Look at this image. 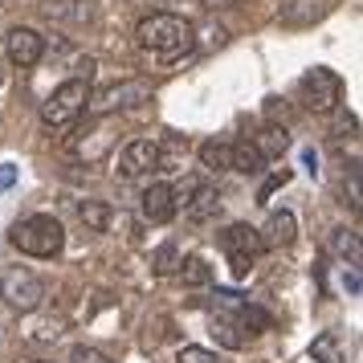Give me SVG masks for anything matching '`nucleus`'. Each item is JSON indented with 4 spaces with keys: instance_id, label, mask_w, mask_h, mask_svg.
I'll return each instance as SVG.
<instances>
[{
    "instance_id": "obj_3",
    "label": "nucleus",
    "mask_w": 363,
    "mask_h": 363,
    "mask_svg": "<svg viewBox=\"0 0 363 363\" xmlns=\"http://www.w3.org/2000/svg\"><path fill=\"white\" fill-rule=\"evenodd\" d=\"M298 94H302V106H306L311 115H330V111L343 106V78L327 66H314V69L302 74Z\"/></svg>"
},
{
    "instance_id": "obj_17",
    "label": "nucleus",
    "mask_w": 363,
    "mask_h": 363,
    "mask_svg": "<svg viewBox=\"0 0 363 363\" xmlns=\"http://www.w3.org/2000/svg\"><path fill=\"white\" fill-rule=\"evenodd\" d=\"M78 216H82V225L90 233L111 229V204H106V200H82V204H78Z\"/></svg>"
},
{
    "instance_id": "obj_14",
    "label": "nucleus",
    "mask_w": 363,
    "mask_h": 363,
    "mask_svg": "<svg viewBox=\"0 0 363 363\" xmlns=\"http://www.w3.org/2000/svg\"><path fill=\"white\" fill-rule=\"evenodd\" d=\"M330 253H339L347 265H359L363 262L359 233H355V229H335V233H330Z\"/></svg>"
},
{
    "instance_id": "obj_6",
    "label": "nucleus",
    "mask_w": 363,
    "mask_h": 363,
    "mask_svg": "<svg viewBox=\"0 0 363 363\" xmlns=\"http://www.w3.org/2000/svg\"><path fill=\"white\" fill-rule=\"evenodd\" d=\"M143 102H151V86L131 78V82H118V86H111V90L94 94L86 106H90L94 115H111V111H131V106H143Z\"/></svg>"
},
{
    "instance_id": "obj_7",
    "label": "nucleus",
    "mask_w": 363,
    "mask_h": 363,
    "mask_svg": "<svg viewBox=\"0 0 363 363\" xmlns=\"http://www.w3.org/2000/svg\"><path fill=\"white\" fill-rule=\"evenodd\" d=\"M4 53L17 69H33L41 62V53H45V37L29 29V25H17V29L4 33Z\"/></svg>"
},
{
    "instance_id": "obj_26",
    "label": "nucleus",
    "mask_w": 363,
    "mask_h": 363,
    "mask_svg": "<svg viewBox=\"0 0 363 363\" xmlns=\"http://www.w3.org/2000/svg\"><path fill=\"white\" fill-rule=\"evenodd\" d=\"M13 180H17V172H13V167L4 164V167H0V188H9Z\"/></svg>"
},
{
    "instance_id": "obj_18",
    "label": "nucleus",
    "mask_w": 363,
    "mask_h": 363,
    "mask_svg": "<svg viewBox=\"0 0 363 363\" xmlns=\"http://www.w3.org/2000/svg\"><path fill=\"white\" fill-rule=\"evenodd\" d=\"M184 160H188V139L184 135H172L167 143H160V172H180Z\"/></svg>"
},
{
    "instance_id": "obj_21",
    "label": "nucleus",
    "mask_w": 363,
    "mask_h": 363,
    "mask_svg": "<svg viewBox=\"0 0 363 363\" xmlns=\"http://www.w3.org/2000/svg\"><path fill=\"white\" fill-rule=\"evenodd\" d=\"M151 265H155V274H176V269H180V249L176 245H160L155 249V257H151Z\"/></svg>"
},
{
    "instance_id": "obj_25",
    "label": "nucleus",
    "mask_w": 363,
    "mask_h": 363,
    "mask_svg": "<svg viewBox=\"0 0 363 363\" xmlns=\"http://www.w3.org/2000/svg\"><path fill=\"white\" fill-rule=\"evenodd\" d=\"M176 363H220V359H216L213 351H204V347H180Z\"/></svg>"
},
{
    "instance_id": "obj_16",
    "label": "nucleus",
    "mask_w": 363,
    "mask_h": 363,
    "mask_svg": "<svg viewBox=\"0 0 363 363\" xmlns=\"http://www.w3.org/2000/svg\"><path fill=\"white\" fill-rule=\"evenodd\" d=\"M233 172L257 176V172H265V155L253 147V143H233Z\"/></svg>"
},
{
    "instance_id": "obj_12",
    "label": "nucleus",
    "mask_w": 363,
    "mask_h": 363,
    "mask_svg": "<svg viewBox=\"0 0 363 363\" xmlns=\"http://www.w3.org/2000/svg\"><path fill=\"white\" fill-rule=\"evenodd\" d=\"M220 213V192H216L213 184H196L188 200H184V216L192 220V225H204V220H213Z\"/></svg>"
},
{
    "instance_id": "obj_19",
    "label": "nucleus",
    "mask_w": 363,
    "mask_h": 363,
    "mask_svg": "<svg viewBox=\"0 0 363 363\" xmlns=\"http://www.w3.org/2000/svg\"><path fill=\"white\" fill-rule=\"evenodd\" d=\"M176 274H180V281H184V286H192V290H200V286H208V281H213V269H208L204 257H184Z\"/></svg>"
},
{
    "instance_id": "obj_22",
    "label": "nucleus",
    "mask_w": 363,
    "mask_h": 363,
    "mask_svg": "<svg viewBox=\"0 0 363 363\" xmlns=\"http://www.w3.org/2000/svg\"><path fill=\"white\" fill-rule=\"evenodd\" d=\"M213 339H220L225 347H241L245 343V335H237V323H229V318H216L213 323Z\"/></svg>"
},
{
    "instance_id": "obj_23",
    "label": "nucleus",
    "mask_w": 363,
    "mask_h": 363,
    "mask_svg": "<svg viewBox=\"0 0 363 363\" xmlns=\"http://www.w3.org/2000/svg\"><path fill=\"white\" fill-rule=\"evenodd\" d=\"M69 363H115L106 351H99V347H90V343H78L74 351H69Z\"/></svg>"
},
{
    "instance_id": "obj_24",
    "label": "nucleus",
    "mask_w": 363,
    "mask_h": 363,
    "mask_svg": "<svg viewBox=\"0 0 363 363\" xmlns=\"http://www.w3.org/2000/svg\"><path fill=\"white\" fill-rule=\"evenodd\" d=\"M330 115H335V139H355V131H359V118L347 115L343 106H339V111H330Z\"/></svg>"
},
{
    "instance_id": "obj_4",
    "label": "nucleus",
    "mask_w": 363,
    "mask_h": 363,
    "mask_svg": "<svg viewBox=\"0 0 363 363\" xmlns=\"http://www.w3.org/2000/svg\"><path fill=\"white\" fill-rule=\"evenodd\" d=\"M0 298L21 314H33L45 306V281L37 278L29 265H9L0 274Z\"/></svg>"
},
{
    "instance_id": "obj_15",
    "label": "nucleus",
    "mask_w": 363,
    "mask_h": 363,
    "mask_svg": "<svg viewBox=\"0 0 363 363\" xmlns=\"http://www.w3.org/2000/svg\"><path fill=\"white\" fill-rule=\"evenodd\" d=\"M253 147L262 151L265 160H278L281 151H290V131L286 127H262V135L253 139Z\"/></svg>"
},
{
    "instance_id": "obj_28",
    "label": "nucleus",
    "mask_w": 363,
    "mask_h": 363,
    "mask_svg": "<svg viewBox=\"0 0 363 363\" xmlns=\"http://www.w3.org/2000/svg\"><path fill=\"white\" fill-rule=\"evenodd\" d=\"M0 86H4V66H0Z\"/></svg>"
},
{
    "instance_id": "obj_13",
    "label": "nucleus",
    "mask_w": 363,
    "mask_h": 363,
    "mask_svg": "<svg viewBox=\"0 0 363 363\" xmlns=\"http://www.w3.org/2000/svg\"><path fill=\"white\" fill-rule=\"evenodd\" d=\"M200 164L208 172H233V143H225V139L200 143Z\"/></svg>"
},
{
    "instance_id": "obj_20",
    "label": "nucleus",
    "mask_w": 363,
    "mask_h": 363,
    "mask_svg": "<svg viewBox=\"0 0 363 363\" xmlns=\"http://www.w3.org/2000/svg\"><path fill=\"white\" fill-rule=\"evenodd\" d=\"M311 359H318V363H343V347H339V335H318L314 339V347H311Z\"/></svg>"
},
{
    "instance_id": "obj_10",
    "label": "nucleus",
    "mask_w": 363,
    "mask_h": 363,
    "mask_svg": "<svg viewBox=\"0 0 363 363\" xmlns=\"http://www.w3.org/2000/svg\"><path fill=\"white\" fill-rule=\"evenodd\" d=\"M220 245H225V253H229V257H249V262H257V257L265 253L257 229H253V225H245V220H237V225H229V229L220 233Z\"/></svg>"
},
{
    "instance_id": "obj_5",
    "label": "nucleus",
    "mask_w": 363,
    "mask_h": 363,
    "mask_svg": "<svg viewBox=\"0 0 363 363\" xmlns=\"http://www.w3.org/2000/svg\"><path fill=\"white\" fill-rule=\"evenodd\" d=\"M86 102H90L86 78H69V82H62L50 99L41 102V123H45V127H69V123L86 111Z\"/></svg>"
},
{
    "instance_id": "obj_27",
    "label": "nucleus",
    "mask_w": 363,
    "mask_h": 363,
    "mask_svg": "<svg viewBox=\"0 0 363 363\" xmlns=\"http://www.w3.org/2000/svg\"><path fill=\"white\" fill-rule=\"evenodd\" d=\"M208 9H233V4H245V0H204Z\"/></svg>"
},
{
    "instance_id": "obj_29",
    "label": "nucleus",
    "mask_w": 363,
    "mask_h": 363,
    "mask_svg": "<svg viewBox=\"0 0 363 363\" xmlns=\"http://www.w3.org/2000/svg\"><path fill=\"white\" fill-rule=\"evenodd\" d=\"M33 363H50V359H33Z\"/></svg>"
},
{
    "instance_id": "obj_9",
    "label": "nucleus",
    "mask_w": 363,
    "mask_h": 363,
    "mask_svg": "<svg viewBox=\"0 0 363 363\" xmlns=\"http://www.w3.org/2000/svg\"><path fill=\"white\" fill-rule=\"evenodd\" d=\"M139 213H143V220H151V225H167L172 216L180 213L176 188H172V184H147L143 196H139Z\"/></svg>"
},
{
    "instance_id": "obj_2",
    "label": "nucleus",
    "mask_w": 363,
    "mask_h": 363,
    "mask_svg": "<svg viewBox=\"0 0 363 363\" xmlns=\"http://www.w3.org/2000/svg\"><path fill=\"white\" fill-rule=\"evenodd\" d=\"M21 253H29V257H41V262H53L62 249H66V229H62V220L50 213H33L17 220L13 225V237H9Z\"/></svg>"
},
{
    "instance_id": "obj_11",
    "label": "nucleus",
    "mask_w": 363,
    "mask_h": 363,
    "mask_svg": "<svg viewBox=\"0 0 363 363\" xmlns=\"http://www.w3.org/2000/svg\"><path fill=\"white\" fill-rule=\"evenodd\" d=\"M257 237H262L265 249H286L298 241V216L290 213V208H278V213H269V220H265V229H257Z\"/></svg>"
},
{
    "instance_id": "obj_1",
    "label": "nucleus",
    "mask_w": 363,
    "mask_h": 363,
    "mask_svg": "<svg viewBox=\"0 0 363 363\" xmlns=\"http://www.w3.org/2000/svg\"><path fill=\"white\" fill-rule=\"evenodd\" d=\"M135 41H139V50L151 53V57L176 62V57H184V53L196 45V25L188 17H176V13H151V17L139 21Z\"/></svg>"
},
{
    "instance_id": "obj_8",
    "label": "nucleus",
    "mask_w": 363,
    "mask_h": 363,
    "mask_svg": "<svg viewBox=\"0 0 363 363\" xmlns=\"http://www.w3.org/2000/svg\"><path fill=\"white\" fill-rule=\"evenodd\" d=\"M160 167V143L155 139H131L127 147L118 151V176L123 180H139V176H147Z\"/></svg>"
}]
</instances>
